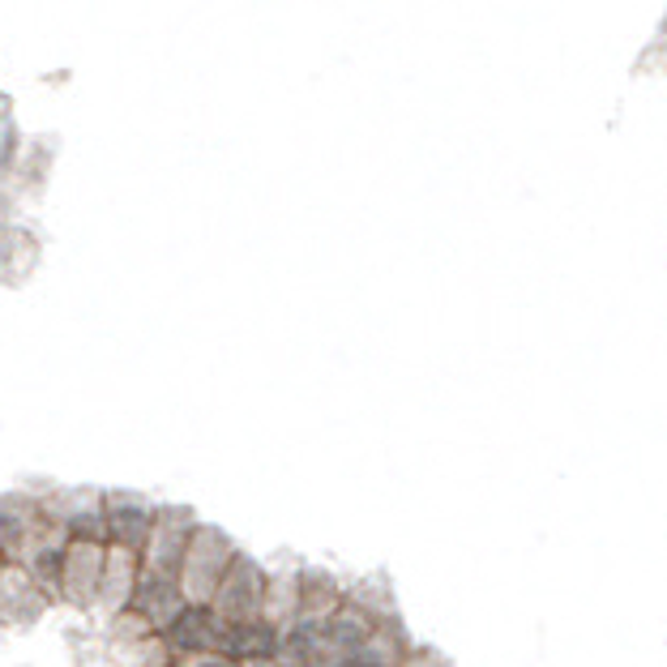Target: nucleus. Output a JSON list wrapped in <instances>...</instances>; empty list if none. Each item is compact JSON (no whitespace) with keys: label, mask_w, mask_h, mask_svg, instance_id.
Returning a JSON list of instances; mask_svg holds the SVG:
<instances>
[]
</instances>
